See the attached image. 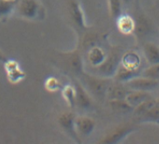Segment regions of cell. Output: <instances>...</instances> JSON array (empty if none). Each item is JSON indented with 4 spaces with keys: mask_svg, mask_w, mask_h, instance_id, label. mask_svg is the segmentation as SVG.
<instances>
[{
    "mask_svg": "<svg viewBox=\"0 0 159 144\" xmlns=\"http://www.w3.org/2000/svg\"><path fill=\"white\" fill-rule=\"evenodd\" d=\"M16 14L29 21H42L46 18V9L39 0H18Z\"/></svg>",
    "mask_w": 159,
    "mask_h": 144,
    "instance_id": "6da1fadb",
    "label": "cell"
},
{
    "mask_svg": "<svg viewBox=\"0 0 159 144\" xmlns=\"http://www.w3.org/2000/svg\"><path fill=\"white\" fill-rule=\"evenodd\" d=\"M79 79L90 95H93L98 99H103L106 97L107 88L112 81V78L101 77V76L95 74L86 73L85 71L79 76Z\"/></svg>",
    "mask_w": 159,
    "mask_h": 144,
    "instance_id": "7a4b0ae2",
    "label": "cell"
},
{
    "mask_svg": "<svg viewBox=\"0 0 159 144\" xmlns=\"http://www.w3.org/2000/svg\"><path fill=\"white\" fill-rule=\"evenodd\" d=\"M121 55L122 54L120 53L119 49L116 48L110 49V51L107 53L106 59L104 60L102 64L99 65L98 67L92 68L93 73L95 75L101 76V77L113 78L118 66L120 64Z\"/></svg>",
    "mask_w": 159,
    "mask_h": 144,
    "instance_id": "3957f363",
    "label": "cell"
},
{
    "mask_svg": "<svg viewBox=\"0 0 159 144\" xmlns=\"http://www.w3.org/2000/svg\"><path fill=\"white\" fill-rule=\"evenodd\" d=\"M61 63L65 70L79 77L84 72V64L82 55H81L80 45H78L73 51L63 53L61 56Z\"/></svg>",
    "mask_w": 159,
    "mask_h": 144,
    "instance_id": "277c9868",
    "label": "cell"
},
{
    "mask_svg": "<svg viewBox=\"0 0 159 144\" xmlns=\"http://www.w3.org/2000/svg\"><path fill=\"white\" fill-rule=\"evenodd\" d=\"M68 17L77 31H85L88 28L85 20V14L79 0H67L66 2Z\"/></svg>",
    "mask_w": 159,
    "mask_h": 144,
    "instance_id": "5b68a950",
    "label": "cell"
},
{
    "mask_svg": "<svg viewBox=\"0 0 159 144\" xmlns=\"http://www.w3.org/2000/svg\"><path fill=\"white\" fill-rule=\"evenodd\" d=\"M75 118H76V114L74 112L65 111L58 115L57 123L62 131L66 135H68L74 142L81 143L80 137L77 134L75 129Z\"/></svg>",
    "mask_w": 159,
    "mask_h": 144,
    "instance_id": "8992f818",
    "label": "cell"
},
{
    "mask_svg": "<svg viewBox=\"0 0 159 144\" xmlns=\"http://www.w3.org/2000/svg\"><path fill=\"white\" fill-rule=\"evenodd\" d=\"M136 130H137V127L133 124H129V123L121 124L115 127L113 130H111L110 132H108L106 135H104L103 138L99 142L104 144L118 143L121 140H123V139H125L131 133L136 131Z\"/></svg>",
    "mask_w": 159,
    "mask_h": 144,
    "instance_id": "52a82bcc",
    "label": "cell"
},
{
    "mask_svg": "<svg viewBox=\"0 0 159 144\" xmlns=\"http://www.w3.org/2000/svg\"><path fill=\"white\" fill-rule=\"evenodd\" d=\"M126 86L132 90H140V91L151 92L159 87V81L151 78L145 77L143 75H137L125 82Z\"/></svg>",
    "mask_w": 159,
    "mask_h": 144,
    "instance_id": "ba28073f",
    "label": "cell"
},
{
    "mask_svg": "<svg viewBox=\"0 0 159 144\" xmlns=\"http://www.w3.org/2000/svg\"><path fill=\"white\" fill-rule=\"evenodd\" d=\"M75 89V106L81 110H87L92 106V98L89 92L78 80H72Z\"/></svg>",
    "mask_w": 159,
    "mask_h": 144,
    "instance_id": "9c48e42d",
    "label": "cell"
},
{
    "mask_svg": "<svg viewBox=\"0 0 159 144\" xmlns=\"http://www.w3.org/2000/svg\"><path fill=\"white\" fill-rule=\"evenodd\" d=\"M142 59L139 54L134 50H128L121 55L120 65L130 71L141 74Z\"/></svg>",
    "mask_w": 159,
    "mask_h": 144,
    "instance_id": "30bf717a",
    "label": "cell"
},
{
    "mask_svg": "<svg viewBox=\"0 0 159 144\" xmlns=\"http://www.w3.org/2000/svg\"><path fill=\"white\" fill-rule=\"evenodd\" d=\"M96 126V122L93 118L86 115H76L75 118V129L77 134L80 136H89L91 134Z\"/></svg>",
    "mask_w": 159,
    "mask_h": 144,
    "instance_id": "8fae6325",
    "label": "cell"
},
{
    "mask_svg": "<svg viewBox=\"0 0 159 144\" xmlns=\"http://www.w3.org/2000/svg\"><path fill=\"white\" fill-rule=\"evenodd\" d=\"M107 53L105 49H103L99 45H93L86 50V60H87L90 67L95 68L101 65L106 59Z\"/></svg>",
    "mask_w": 159,
    "mask_h": 144,
    "instance_id": "7c38bea8",
    "label": "cell"
},
{
    "mask_svg": "<svg viewBox=\"0 0 159 144\" xmlns=\"http://www.w3.org/2000/svg\"><path fill=\"white\" fill-rule=\"evenodd\" d=\"M129 88L123 82H119L113 79L106 91V98L109 100H116V99H125Z\"/></svg>",
    "mask_w": 159,
    "mask_h": 144,
    "instance_id": "4fadbf2b",
    "label": "cell"
},
{
    "mask_svg": "<svg viewBox=\"0 0 159 144\" xmlns=\"http://www.w3.org/2000/svg\"><path fill=\"white\" fill-rule=\"evenodd\" d=\"M116 26L120 33L124 35L133 34L136 27L134 18L129 14H121L116 19Z\"/></svg>",
    "mask_w": 159,
    "mask_h": 144,
    "instance_id": "5bb4252c",
    "label": "cell"
},
{
    "mask_svg": "<svg viewBox=\"0 0 159 144\" xmlns=\"http://www.w3.org/2000/svg\"><path fill=\"white\" fill-rule=\"evenodd\" d=\"M150 98H152V95L150 94V92L130 89L125 97V100L128 102L129 105L132 106L134 109L135 107H137L138 105L141 104V103L145 102Z\"/></svg>",
    "mask_w": 159,
    "mask_h": 144,
    "instance_id": "9a60e30c",
    "label": "cell"
},
{
    "mask_svg": "<svg viewBox=\"0 0 159 144\" xmlns=\"http://www.w3.org/2000/svg\"><path fill=\"white\" fill-rule=\"evenodd\" d=\"M142 52L148 64L159 63V47L155 43L147 41L142 45Z\"/></svg>",
    "mask_w": 159,
    "mask_h": 144,
    "instance_id": "2e32d148",
    "label": "cell"
},
{
    "mask_svg": "<svg viewBox=\"0 0 159 144\" xmlns=\"http://www.w3.org/2000/svg\"><path fill=\"white\" fill-rule=\"evenodd\" d=\"M109 106L113 111L119 114H128L133 112V107L129 105V103L125 99L109 100Z\"/></svg>",
    "mask_w": 159,
    "mask_h": 144,
    "instance_id": "e0dca14e",
    "label": "cell"
},
{
    "mask_svg": "<svg viewBox=\"0 0 159 144\" xmlns=\"http://www.w3.org/2000/svg\"><path fill=\"white\" fill-rule=\"evenodd\" d=\"M18 0H0V21L5 20L15 12Z\"/></svg>",
    "mask_w": 159,
    "mask_h": 144,
    "instance_id": "ac0fdd59",
    "label": "cell"
},
{
    "mask_svg": "<svg viewBox=\"0 0 159 144\" xmlns=\"http://www.w3.org/2000/svg\"><path fill=\"white\" fill-rule=\"evenodd\" d=\"M137 75H140L139 73H136V72H133V71H130L128 69L124 68L123 66L120 65L118 66V68L115 72L114 76H113V79L116 80V81H119V82H127L128 80H130L131 78L135 77V76Z\"/></svg>",
    "mask_w": 159,
    "mask_h": 144,
    "instance_id": "d6986e66",
    "label": "cell"
},
{
    "mask_svg": "<svg viewBox=\"0 0 159 144\" xmlns=\"http://www.w3.org/2000/svg\"><path fill=\"white\" fill-rule=\"evenodd\" d=\"M62 96L71 109L75 108V89L73 84H67L62 87Z\"/></svg>",
    "mask_w": 159,
    "mask_h": 144,
    "instance_id": "ffe728a7",
    "label": "cell"
},
{
    "mask_svg": "<svg viewBox=\"0 0 159 144\" xmlns=\"http://www.w3.org/2000/svg\"><path fill=\"white\" fill-rule=\"evenodd\" d=\"M109 14L113 19H117L122 14V0H107Z\"/></svg>",
    "mask_w": 159,
    "mask_h": 144,
    "instance_id": "44dd1931",
    "label": "cell"
},
{
    "mask_svg": "<svg viewBox=\"0 0 159 144\" xmlns=\"http://www.w3.org/2000/svg\"><path fill=\"white\" fill-rule=\"evenodd\" d=\"M136 22V27L134 33L138 35L139 37H143L144 35H146L149 31V24L148 21L145 19L144 17H138L137 19H135Z\"/></svg>",
    "mask_w": 159,
    "mask_h": 144,
    "instance_id": "7402d4cb",
    "label": "cell"
},
{
    "mask_svg": "<svg viewBox=\"0 0 159 144\" xmlns=\"http://www.w3.org/2000/svg\"><path fill=\"white\" fill-rule=\"evenodd\" d=\"M6 73H7V78L11 83H18L25 78V73L20 68V66H17L11 70L6 71Z\"/></svg>",
    "mask_w": 159,
    "mask_h": 144,
    "instance_id": "603a6c76",
    "label": "cell"
},
{
    "mask_svg": "<svg viewBox=\"0 0 159 144\" xmlns=\"http://www.w3.org/2000/svg\"><path fill=\"white\" fill-rule=\"evenodd\" d=\"M141 75L145 76V77L159 81V63H156V64H149L148 67H146L144 70L141 71Z\"/></svg>",
    "mask_w": 159,
    "mask_h": 144,
    "instance_id": "cb8c5ba5",
    "label": "cell"
},
{
    "mask_svg": "<svg viewBox=\"0 0 159 144\" xmlns=\"http://www.w3.org/2000/svg\"><path fill=\"white\" fill-rule=\"evenodd\" d=\"M44 87L46 90H48V91L53 92V91H57V90L61 89L62 85L60 83V81H59L57 78L53 77V76H50V77H48L46 80H45Z\"/></svg>",
    "mask_w": 159,
    "mask_h": 144,
    "instance_id": "d4e9b609",
    "label": "cell"
},
{
    "mask_svg": "<svg viewBox=\"0 0 159 144\" xmlns=\"http://www.w3.org/2000/svg\"><path fill=\"white\" fill-rule=\"evenodd\" d=\"M6 60H7V57H6L5 55H4V53H3L1 50H0V62L4 63Z\"/></svg>",
    "mask_w": 159,
    "mask_h": 144,
    "instance_id": "484cf974",
    "label": "cell"
},
{
    "mask_svg": "<svg viewBox=\"0 0 159 144\" xmlns=\"http://www.w3.org/2000/svg\"><path fill=\"white\" fill-rule=\"evenodd\" d=\"M131 1V0H122V2H123L124 4H127V3H129Z\"/></svg>",
    "mask_w": 159,
    "mask_h": 144,
    "instance_id": "4316f807",
    "label": "cell"
},
{
    "mask_svg": "<svg viewBox=\"0 0 159 144\" xmlns=\"http://www.w3.org/2000/svg\"><path fill=\"white\" fill-rule=\"evenodd\" d=\"M157 100H158V102H159V96H158V99H157Z\"/></svg>",
    "mask_w": 159,
    "mask_h": 144,
    "instance_id": "83f0119b",
    "label": "cell"
},
{
    "mask_svg": "<svg viewBox=\"0 0 159 144\" xmlns=\"http://www.w3.org/2000/svg\"><path fill=\"white\" fill-rule=\"evenodd\" d=\"M158 124H159V121H158Z\"/></svg>",
    "mask_w": 159,
    "mask_h": 144,
    "instance_id": "f1b7e54d",
    "label": "cell"
}]
</instances>
